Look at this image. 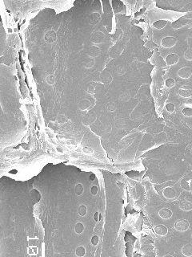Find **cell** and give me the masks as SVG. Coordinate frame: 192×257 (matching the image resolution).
Masks as SVG:
<instances>
[{"label":"cell","mask_w":192,"mask_h":257,"mask_svg":"<svg viewBox=\"0 0 192 257\" xmlns=\"http://www.w3.org/2000/svg\"><path fill=\"white\" fill-rule=\"evenodd\" d=\"M189 227L190 223L187 219H179V220L176 221L175 223V230L180 231V232H183V231H187Z\"/></svg>","instance_id":"obj_1"},{"label":"cell","mask_w":192,"mask_h":257,"mask_svg":"<svg viewBox=\"0 0 192 257\" xmlns=\"http://www.w3.org/2000/svg\"><path fill=\"white\" fill-rule=\"evenodd\" d=\"M177 75L180 78L188 79L192 76V68L191 67H184L179 69L177 72Z\"/></svg>","instance_id":"obj_2"},{"label":"cell","mask_w":192,"mask_h":257,"mask_svg":"<svg viewBox=\"0 0 192 257\" xmlns=\"http://www.w3.org/2000/svg\"><path fill=\"white\" fill-rule=\"evenodd\" d=\"M176 43H177V39L173 36L165 37V38H163V39H162V41H161V44H162L164 47H167V48H170L171 47L175 46Z\"/></svg>","instance_id":"obj_3"},{"label":"cell","mask_w":192,"mask_h":257,"mask_svg":"<svg viewBox=\"0 0 192 257\" xmlns=\"http://www.w3.org/2000/svg\"><path fill=\"white\" fill-rule=\"evenodd\" d=\"M179 60V57L177 54L175 53H171V54L168 55L167 58H166V63L167 65H174L176 64Z\"/></svg>","instance_id":"obj_4"},{"label":"cell","mask_w":192,"mask_h":257,"mask_svg":"<svg viewBox=\"0 0 192 257\" xmlns=\"http://www.w3.org/2000/svg\"><path fill=\"white\" fill-rule=\"evenodd\" d=\"M173 213L171 210L169 208H163L158 211V216H160V218L163 219H169L171 218Z\"/></svg>","instance_id":"obj_5"},{"label":"cell","mask_w":192,"mask_h":257,"mask_svg":"<svg viewBox=\"0 0 192 257\" xmlns=\"http://www.w3.org/2000/svg\"><path fill=\"white\" fill-rule=\"evenodd\" d=\"M163 196L165 198H168V199H171V198H174L176 196V191L174 188L172 187H167V188L164 189V191L163 192Z\"/></svg>","instance_id":"obj_6"},{"label":"cell","mask_w":192,"mask_h":257,"mask_svg":"<svg viewBox=\"0 0 192 257\" xmlns=\"http://www.w3.org/2000/svg\"><path fill=\"white\" fill-rule=\"evenodd\" d=\"M155 232L158 235L164 236V235L167 234L168 229L166 226L163 225V224H159V225H157L155 228Z\"/></svg>","instance_id":"obj_7"},{"label":"cell","mask_w":192,"mask_h":257,"mask_svg":"<svg viewBox=\"0 0 192 257\" xmlns=\"http://www.w3.org/2000/svg\"><path fill=\"white\" fill-rule=\"evenodd\" d=\"M182 253L185 256L191 257L192 256V244L191 243H187L184 245L182 248Z\"/></svg>","instance_id":"obj_8"},{"label":"cell","mask_w":192,"mask_h":257,"mask_svg":"<svg viewBox=\"0 0 192 257\" xmlns=\"http://www.w3.org/2000/svg\"><path fill=\"white\" fill-rule=\"evenodd\" d=\"M179 207L180 209H182V211H191V210H192V203L189 202V201H184V202L180 203Z\"/></svg>","instance_id":"obj_9"},{"label":"cell","mask_w":192,"mask_h":257,"mask_svg":"<svg viewBox=\"0 0 192 257\" xmlns=\"http://www.w3.org/2000/svg\"><path fill=\"white\" fill-rule=\"evenodd\" d=\"M167 23V20H158L155 23H154L153 26L156 29H163V27H165Z\"/></svg>","instance_id":"obj_10"},{"label":"cell","mask_w":192,"mask_h":257,"mask_svg":"<svg viewBox=\"0 0 192 257\" xmlns=\"http://www.w3.org/2000/svg\"><path fill=\"white\" fill-rule=\"evenodd\" d=\"M86 254V249L83 246H78L75 249V255L78 257H83Z\"/></svg>","instance_id":"obj_11"},{"label":"cell","mask_w":192,"mask_h":257,"mask_svg":"<svg viewBox=\"0 0 192 257\" xmlns=\"http://www.w3.org/2000/svg\"><path fill=\"white\" fill-rule=\"evenodd\" d=\"M84 225H83L82 223H77L75 224V231L76 234H78V235H80V234H82V233L83 232V231H84Z\"/></svg>","instance_id":"obj_12"},{"label":"cell","mask_w":192,"mask_h":257,"mask_svg":"<svg viewBox=\"0 0 192 257\" xmlns=\"http://www.w3.org/2000/svg\"><path fill=\"white\" fill-rule=\"evenodd\" d=\"M31 198L34 201V202H39L41 198V195H40V193L39 191H37L36 190H33L31 192Z\"/></svg>","instance_id":"obj_13"},{"label":"cell","mask_w":192,"mask_h":257,"mask_svg":"<svg viewBox=\"0 0 192 257\" xmlns=\"http://www.w3.org/2000/svg\"><path fill=\"white\" fill-rule=\"evenodd\" d=\"M83 191H84V188L82 184L78 183L75 186V192L78 196L82 195L83 194Z\"/></svg>","instance_id":"obj_14"},{"label":"cell","mask_w":192,"mask_h":257,"mask_svg":"<svg viewBox=\"0 0 192 257\" xmlns=\"http://www.w3.org/2000/svg\"><path fill=\"white\" fill-rule=\"evenodd\" d=\"M179 95L182 97H190L192 96V91L189 89H181L179 91Z\"/></svg>","instance_id":"obj_15"},{"label":"cell","mask_w":192,"mask_h":257,"mask_svg":"<svg viewBox=\"0 0 192 257\" xmlns=\"http://www.w3.org/2000/svg\"><path fill=\"white\" fill-rule=\"evenodd\" d=\"M78 213L80 216H83H83H85L86 215H87V207H86L85 205H81L80 207H79V208H78Z\"/></svg>","instance_id":"obj_16"},{"label":"cell","mask_w":192,"mask_h":257,"mask_svg":"<svg viewBox=\"0 0 192 257\" xmlns=\"http://www.w3.org/2000/svg\"><path fill=\"white\" fill-rule=\"evenodd\" d=\"M182 114L187 118L192 117V108H185L182 109Z\"/></svg>","instance_id":"obj_17"},{"label":"cell","mask_w":192,"mask_h":257,"mask_svg":"<svg viewBox=\"0 0 192 257\" xmlns=\"http://www.w3.org/2000/svg\"><path fill=\"white\" fill-rule=\"evenodd\" d=\"M165 84H166V86H167V88H172V87L175 86V81L173 78H169L166 81Z\"/></svg>","instance_id":"obj_18"},{"label":"cell","mask_w":192,"mask_h":257,"mask_svg":"<svg viewBox=\"0 0 192 257\" xmlns=\"http://www.w3.org/2000/svg\"><path fill=\"white\" fill-rule=\"evenodd\" d=\"M184 57L187 60H192V49H188L185 51Z\"/></svg>","instance_id":"obj_19"},{"label":"cell","mask_w":192,"mask_h":257,"mask_svg":"<svg viewBox=\"0 0 192 257\" xmlns=\"http://www.w3.org/2000/svg\"><path fill=\"white\" fill-rule=\"evenodd\" d=\"M166 109H167V111L169 113H173L175 109V106L172 103H168L166 106Z\"/></svg>","instance_id":"obj_20"},{"label":"cell","mask_w":192,"mask_h":257,"mask_svg":"<svg viewBox=\"0 0 192 257\" xmlns=\"http://www.w3.org/2000/svg\"><path fill=\"white\" fill-rule=\"evenodd\" d=\"M90 242H91L92 245H94V246H96V245H98L99 242V236H98V235H94V236L91 238V240H90Z\"/></svg>","instance_id":"obj_21"},{"label":"cell","mask_w":192,"mask_h":257,"mask_svg":"<svg viewBox=\"0 0 192 257\" xmlns=\"http://www.w3.org/2000/svg\"><path fill=\"white\" fill-rule=\"evenodd\" d=\"M83 152H85L86 154H92L93 149L90 147H84L83 148Z\"/></svg>","instance_id":"obj_22"},{"label":"cell","mask_w":192,"mask_h":257,"mask_svg":"<svg viewBox=\"0 0 192 257\" xmlns=\"http://www.w3.org/2000/svg\"><path fill=\"white\" fill-rule=\"evenodd\" d=\"M90 192L93 195H96L98 194V188L97 186H92L91 187V190H90Z\"/></svg>","instance_id":"obj_23"},{"label":"cell","mask_w":192,"mask_h":257,"mask_svg":"<svg viewBox=\"0 0 192 257\" xmlns=\"http://www.w3.org/2000/svg\"><path fill=\"white\" fill-rule=\"evenodd\" d=\"M98 216H99V213H98V212H96V213L95 214V221H98Z\"/></svg>","instance_id":"obj_24"},{"label":"cell","mask_w":192,"mask_h":257,"mask_svg":"<svg viewBox=\"0 0 192 257\" xmlns=\"http://www.w3.org/2000/svg\"><path fill=\"white\" fill-rule=\"evenodd\" d=\"M95 174H91V176H90V180H94L95 179Z\"/></svg>","instance_id":"obj_25"},{"label":"cell","mask_w":192,"mask_h":257,"mask_svg":"<svg viewBox=\"0 0 192 257\" xmlns=\"http://www.w3.org/2000/svg\"><path fill=\"white\" fill-rule=\"evenodd\" d=\"M163 257H174V256L170 255H164V256H163Z\"/></svg>","instance_id":"obj_26"},{"label":"cell","mask_w":192,"mask_h":257,"mask_svg":"<svg viewBox=\"0 0 192 257\" xmlns=\"http://www.w3.org/2000/svg\"><path fill=\"white\" fill-rule=\"evenodd\" d=\"M191 237H192V235H191Z\"/></svg>","instance_id":"obj_27"}]
</instances>
